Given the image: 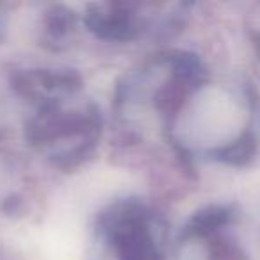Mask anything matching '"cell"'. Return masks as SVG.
I'll return each mask as SVG.
<instances>
[{
    "mask_svg": "<svg viewBox=\"0 0 260 260\" xmlns=\"http://www.w3.org/2000/svg\"><path fill=\"white\" fill-rule=\"evenodd\" d=\"M11 86L25 105V141L50 166L73 171L94 155L104 118L75 70H16Z\"/></svg>",
    "mask_w": 260,
    "mask_h": 260,
    "instance_id": "obj_1",
    "label": "cell"
},
{
    "mask_svg": "<svg viewBox=\"0 0 260 260\" xmlns=\"http://www.w3.org/2000/svg\"><path fill=\"white\" fill-rule=\"evenodd\" d=\"M207 79L196 55L182 50L153 54L130 68L114 89L112 109L125 138L143 141L164 136L182 102Z\"/></svg>",
    "mask_w": 260,
    "mask_h": 260,
    "instance_id": "obj_2",
    "label": "cell"
},
{
    "mask_svg": "<svg viewBox=\"0 0 260 260\" xmlns=\"http://www.w3.org/2000/svg\"><path fill=\"white\" fill-rule=\"evenodd\" d=\"M164 139L185 159L235 162L248 146L244 107L237 94L205 79L170 119Z\"/></svg>",
    "mask_w": 260,
    "mask_h": 260,
    "instance_id": "obj_3",
    "label": "cell"
},
{
    "mask_svg": "<svg viewBox=\"0 0 260 260\" xmlns=\"http://www.w3.org/2000/svg\"><path fill=\"white\" fill-rule=\"evenodd\" d=\"M166 249L162 214L143 198L126 196L98 212L87 260H166Z\"/></svg>",
    "mask_w": 260,
    "mask_h": 260,
    "instance_id": "obj_4",
    "label": "cell"
},
{
    "mask_svg": "<svg viewBox=\"0 0 260 260\" xmlns=\"http://www.w3.org/2000/svg\"><path fill=\"white\" fill-rule=\"evenodd\" d=\"M189 18L182 2H93L86 6L82 23L96 40L107 43L170 40Z\"/></svg>",
    "mask_w": 260,
    "mask_h": 260,
    "instance_id": "obj_5",
    "label": "cell"
},
{
    "mask_svg": "<svg viewBox=\"0 0 260 260\" xmlns=\"http://www.w3.org/2000/svg\"><path fill=\"white\" fill-rule=\"evenodd\" d=\"M175 260H242L234 234V212L209 207L194 214L178 235Z\"/></svg>",
    "mask_w": 260,
    "mask_h": 260,
    "instance_id": "obj_6",
    "label": "cell"
},
{
    "mask_svg": "<svg viewBox=\"0 0 260 260\" xmlns=\"http://www.w3.org/2000/svg\"><path fill=\"white\" fill-rule=\"evenodd\" d=\"M79 29V15L64 4H52L41 16V43L50 50H62Z\"/></svg>",
    "mask_w": 260,
    "mask_h": 260,
    "instance_id": "obj_7",
    "label": "cell"
},
{
    "mask_svg": "<svg viewBox=\"0 0 260 260\" xmlns=\"http://www.w3.org/2000/svg\"><path fill=\"white\" fill-rule=\"evenodd\" d=\"M6 23H8V11H6L4 4H0V40L6 32Z\"/></svg>",
    "mask_w": 260,
    "mask_h": 260,
    "instance_id": "obj_8",
    "label": "cell"
}]
</instances>
